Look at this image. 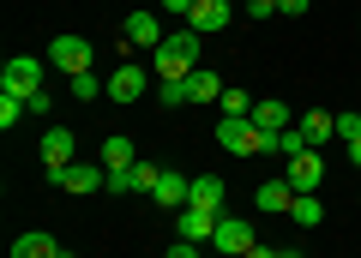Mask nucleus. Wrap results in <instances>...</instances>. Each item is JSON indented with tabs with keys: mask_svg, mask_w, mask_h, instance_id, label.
I'll list each match as a JSON object with an SVG mask.
<instances>
[{
	"mask_svg": "<svg viewBox=\"0 0 361 258\" xmlns=\"http://www.w3.org/2000/svg\"><path fill=\"white\" fill-rule=\"evenodd\" d=\"M217 144L229 156H259V150H277V132H259L253 115H223L217 120Z\"/></svg>",
	"mask_w": 361,
	"mask_h": 258,
	"instance_id": "f257e3e1",
	"label": "nucleus"
},
{
	"mask_svg": "<svg viewBox=\"0 0 361 258\" xmlns=\"http://www.w3.org/2000/svg\"><path fill=\"white\" fill-rule=\"evenodd\" d=\"M0 91H6V96H25V103H30V96L42 91V60H37V54H13V60L0 66Z\"/></svg>",
	"mask_w": 361,
	"mask_h": 258,
	"instance_id": "f03ea898",
	"label": "nucleus"
},
{
	"mask_svg": "<svg viewBox=\"0 0 361 258\" xmlns=\"http://www.w3.org/2000/svg\"><path fill=\"white\" fill-rule=\"evenodd\" d=\"M61 193H103V181H109V168L103 162H66L61 174H49Z\"/></svg>",
	"mask_w": 361,
	"mask_h": 258,
	"instance_id": "7ed1b4c3",
	"label": "nucleus"
},
{
	"mask_svg": "<svg viewBox=\"0 0 361 258\" xmlns=\"http://www.w3.org/2000/svg\"><path fill=\"white\" fill-rule=\"evenodd\" d=\"M211 246H217V252H229V258H247V252H253V222H241V217H217Z\"/></svg>",
	"mask_w": 361,
	"mask_h": 258,
	"instance_id": "20e7f679",
	"label": "nucleus"
},
{
	"mask_svg": "<svg viewBox=\"0 0 361 258\" xmlns=\"http://www.w3.org/2000/svg\"><path fill=\"white\" fill-rule=\"evenodd\" d=\"M49 60L61 66L66 78H78V72H90V42L85 37H54L49 42Z\"/></svg>",
	"mask_w": 361,
	"mask_h": 258,
	"instance_id": "39448f33",
	"label": "nucleus"
},
{
	"mask_svg": "<svg viewBox=\"0 0 361 258\" xmlns=\"http://www.w3.org/2000/svg\"><path fill=\"white\" fill-rule=\"evenodd\" d=\"M121 37H127L133 49H163V42H169V30L157 25V13H145V6H139V13H127V25H121Z\"/></svg>",
	"mask_w": 361,
	"mask_h": 258,
	"instance_id": "423d86ee",
	"label": "nucleus"
},
{
	"mask_svg": "<svg viewBox=\"0 0 361 258\" xmlns=\"http://www.w3.org/2000/svg\"><path fill=\"white\" fill-rule=\"evenodd\" d=\"M145 84H151V72H145V66H115V72H109V103H139L145 96Z\"/></svg>",
	"mask_w": 361,
	"mask_h": 258,
	"instance_id": "0eeeda50",
	"label": "nucleus"
},
{
	"mask_svg": "<svg viewBox=\"0 0 361 258\" xmlns=\"http://www.w3.org/2000/svg\"><path fill=\"white\" fill-rule=\"evenodd\" d=\"M295 193H319V181H325V162H319V150H301V156H289V174H283Z\"/></svg>",
	"mask_w": 361,
	"mask_h": 258,
	"instance_id": "6e6552de",
	"label": "nucleus"
},
{
	"mask_svg": "<svg viewBox=\"0 0 361 258\" xmlns=\"http://www.w3.org/2000/svg\"><path fill=\"white\" fill-rule=\"evenodd\" d=\"M235 18L229 0H193V13H187V30H199V37H211V30H223Z\"/></svg>",
	"mask_w": 361,
	"mask_h": 258,
	"instance_id": "1a4fd4ad",
	"label": "nucleus"
},
{
	"mask_svg": "<svg viewBox=\"0 0 361 258\" xmlns=\"http://www.w3.org/2000/svg\"><path fill=\"white\" fill-rule=\"evenodd\" d=\"M217 217H223V210H199V205H187V210L175 217V234L199 246V240H211V234H217Z\"/></svg>",
	"mask_w": 361,
	"mask_h": 258,
	"instance_id": "9d476101",
	"label": "nucleus"
},
{
	"mask_svg": "<svg viewBox=\"0 0 361 258\" xmlns=\"http://www.w3.org/2000/svg\"><path fill=\"white\" fill-rule=\"evenodd\" d=\"M187 193H193V181H187V174H175V168H163V174H157V186H151V198L163 210H187Z\"/></svg>",
	"mask_w": 361,
	"mask_h": 258,
	"instance_id": "9b49d317",
	"label": "nucleus"
},
{
	"mask_svg": "<svg viewBox=\"0 0 361 258\" xmlns=\"http://www.w3.org/2000/svg\"><path fill=\"white\" fill-rule=\"evenodd\" d=\"M253 205L265 210V217H289V205H295V186H289V181H265V186L253 193Z\"/></svg>",
	"mask_w": 361,
	"mask_h": 258,
	"instance_id": "f8f14e48",
	"label": "nucleus"
},
{
	"mask_svg": "<svg viewBox=\"0 0 361 258\" xmlns=\"http://www.w3.org/2000/svg\"><path fill=\"white\" fill-rule=\"evenodd\" d=\"M42 162H49V174H61V168L73 162V132H66V127L42 132Z\"/></svg>",
	"mask_w": 361,
	"mask_h": 258,
	"instance_id": "ddd939ff",
	"label": "nucleus"
},
{
	"mask_svg": "<svg viewBox=\"0 0 361 258\" xmlns=\"http://www.w3.org/2000/svg\"><path fill=\"white\" fill-rule=\"evenodd\" d=\"M66 246L54 240V234H42V228H30V234H18L13 240V258H61Z\"/></svg>",
	"mask_w": 361,
	"mask_h": 258,
	"instance_id": "4468645a",
	"label": "nucleus"
},
{
	"mask_svg": "<svg viewBox=\"0 0 361 258\" xmlns=\"http://www.w3.org/2000/svg\"><path fill=\"white\" fill-rule=\"evenodd\" d=\"M187 72H199V66L187 60L180 49H169V42H163V49H157V84H180Z\"/></svg>",
	"mask_w": 361,
	"mask_h": 258,
	"instance_id": "2eb2a0df",
	"label": "nucleus"
},
{
	"mask_svg": "<svg viewBox=\"0 0 361 258\" xmlns=\"http://www.w3.org/2000/svg\"><path fill=\"white\" fill-rule=\"evenodd\" d=\"M223 91H229V84H223V78L211 72V66H199V72H187V103H217Z\"/></svg>",
	"mask_w": 361,
	"mask_h": 258,
	"instance_id": "dca6fc26",
	"label": "nucleus"
},
{
	"mask_svg": "<svg viewBox=\"0 0 361 258\" xmlns=\"http://www.w3.org/2000/svg\"><path fill=\"white\" fill-rule=\"evenodd\" d=\"M253 127H259V132H283V127H289V103H283V96L253 103Z\"/></svg>",
	"mask_w": 361,
	"mask_h": 258,
	"instance_id": "f3484780",
	"label": "nucleus"
},
{
	"mask_svg": "<svg viewBox=\"0 0 361 258\" xmlns=\"http://www.w3.org/2000/svg\"><path fill=\"white\" fill-rule=\"evenodd\" d=\"M301 132H307V144L319 150L325 138H337V115H325V108H313V115H301Z\"/></svg>",
	"mask_w": 361,
	"mask_h": 258,
	"instance_id": "a211bd4d",
	"label": "nucleus"
},
{
	"mask_svg": "<svg viewBox=\"0 0 361 258\" xmlns=\"http://www.w3.org/2000/svg\"><path fill=\"white\" fill-rule=\"evenodd\" d=\"M187 205H199V210H223V181H217V174H199L193 193H187Z\"/></svg>",
	"mask_w": 361,
	"mask_h": 258,
	"instance_id": "6ab92c4d",
	"label": "nucleus"
},
{
	"mask_svg": "<svg viewBox=\"0 0 361 258\" xmlns=\"http://www.w3.org/2000/svg\"><path fill=\"white\" fill-rule=\"evenodd\" d=\"M289 222H295V228H319L325 222V205L313 193H295V205H289Z\"/></svg>",
	"mask_w": 361,
	"mask_h": 258,
	"instance_id": "aec40b11",
	"label": "nucleus"
},
{
	"mask_svg": "<svg viewBox=\"0 0 361 258\" xmlns=\"http://www.w3.org/2000/svg\"><path fill=\"white\" fill-rule=\"evenodd\" d=\"M139 156H133V138H121V132H103V168H133Z\"/></svg>",
	"mask_w": 361,
	"mask_h": 258,
	"instance_id": "412c9836",
	"label": "nucleus"
},
{
	"mask_svg": "<svg viewBox=\"0 0 361 258\" xmlns=\"http://www.w3.org/2000/svg\"><path fill=\"white\" fill-rule=\"evenodd\" d=\"M103 91H109V84H103L97 72H78V78H73V96H78V103H97Z\"/></svg>",
	"mask_w": 361,
	"mask_h": 258,
	"instance_id": "4be33fe9",
	"label": "nucleus"
},
{
	"mask_svg": "<svg viewBox=\"0 0 361 258\" xmlns=\"http://www.w3.org/2000/svg\"><path fill=\"white\" fill-rule=\"evenodd\" d=\"M217 103H223V115H253V96H247L241 84H229V91H223Z\"/></svg>",
	"mask_w": 361,
	"mask_h": 258,
	"instance_id": "5701e85b",
	"label": "nucleus"
},
{
	"mask_svg": "<svg viewBox=\"0 0 361 258\" xmlns=\"http://www.w3.org/2000/svg\"><path fill=\"white\" fill-rule=\"evenodd\" d=\"M277 150H283V156H301V150H313V144H307V132H301V127H283V132H277Z\"/></svg>",
	"mask_w": 361,
	"mask_h": 258,
	"instance_id": "b1692460",
	"label": "nucleus"
},
{
	"mask_svg": "<svg viewBox=\"0 0 361 258\" xmlns=\"http://www.w3.org/2000/svg\"><path fill=\"white\" fill-rule=\"evenodd\" d=\"M25 115H30V108H25V96H0V127H6V132H13Z\"/></svg>",
	"mask_w": 361,
	"mask_h": 258,
	"instance_id": "393cba45",
	"label": "nucleus"
},
{
	"mask_svg": "<svg viewBox=\"0 0 361 258\" xmlns=\"http://www.w3.org/2000/svg\"><path fill=\"white\" fill-rule=\"evenodd\" d=\"M103 193H139V186H133V168H109V181H103Z\"/></svg>",
	"mask_w": 361,
	"mask_h": 258,
	"instance_id": "a878e982",
	"label": "nucleus"
},
{
	"mask_svg": "<svg viewBox=\"0 0 361 258\" xmlns=\"http://www.w3.org/2000/svg\"><path fill=\"white\" fill-rule=\"evenodd\" d=\"M157 103H163V108H180V103H187V78H180V84H157Z\"/></svg>",
	"mask_w": 361,
	"mask_h": 258,
	"instance_id": "bb28decb",
	"label": "nucleus"
},
{
	"mask_svg": "<svg viewBox=\"0 0 361 258\" xmlns=\"http://www.w3.org/2000/svg\"><path fill=\"white\" fill-rule=\"evenodd\" d=\"M157 174H163L157 162H133V186H139V193H151V186H157Z\"/></svg>",
	"mask_w": 361,
	"mask_h": 258,
	"instance_id": "cd10ccee",
	"label": "nucleus"
},
{
	"mask_svg": "<svg viewBox=\"0 0 361 258\" xmlns=\"http://www.w3.org/2000/svg\"><path fill=\"white\" fill-rule=\"evenodd\" d=\"M337 138H361V108H349V115H337Z\"/></svg>",
	"mask_w": 361,
	"mask_h": 258,
	"instance_id": "c85d7f7f",
	"label": "nucleus"
},
{
	"mask_svg": "<svg viewBox=\"0 0 361 258\" xmlns=\"http://www.w3.org/2000/svg\"><path fill=\"white\" fill-rule=\"evenodd\" d=\"M25 108H30V115H37V120H49V108H54V96H49V91H37V96H30V103H25Z\"/></svg>",
	"mask_w": 361,
	"mask_h": 258,
	"instance_id": "c756f323",
	"label": "nucleus"
},
{
	"mask_svg": "<svg viewBox=\"0 0 361 258\" xmlns=\"http://www.w3.org/2000/svg\"><path fill=\"white\" fill-rule=\"evenodd\" d=\"M277 13V0H247V18H271Z\"/></svg>",
	"mask_w": 361,
	"mask_h": 258,
	"instance_id": "7c9ffc66",
	"label": "nucleus"
},
{
	"mask_svg": "<svg viewBox=\"0 0 361 258\" xmlns=\"http://www.w3.org/2000/svg\"><path fill=\"white\" fill-rule=\"evenodd\" d=\"M163 258H199V246H193V240H175V246H169Z\"/></svg>",
	"mask_w": 361,
	"mask_h": 258,
	"instance_id": "2f4dec72",
	"label": "nucleus"
},
{
	"mask_svg": "<svg viewBox=\"0 0 361 258\" xmlns=\"http://www.w3.org/2000/svg\"><path fill=\"white\" fill-rule=\"evenodd\" d=\"M307 6H313V0H277V13H289V18H301Z\"/></svg>",
	"mask_w": 361,
	"mask_h": 258,
	"instance_id": "473e14b6",
	"label": "nucleus"
},
{
	"mask_svg": "<svg viewBox=\"0 0 361 258\" xmlns=\"http://www.w3.org/2000/svg\"><path fill=\"white\" fill-rule=\"evenodd\" d=\"M163 13H180V18H187V13H193V0H163Z\"/></svg>",
	"mask_w": 361,
	"mask_h": 258,
	"instance_id": "72a5a7b5",
	"label": "nucleus"
},
{
	"mask_svg": "<svg viewBox=\"0 0 361 258\" xmlns=\"http://www.w3.org/2000/svg\"><path fill=\"white\" fill-rule=\"evenodd\" d=\"M349 162H355V168H361V138H349Z\"/></svg>",
	"mask_w": 361,
	"mask_h": 258,
	"instance_id": "f704fd0d",
	"label": "nucleus"
},
{
	"mask_svg": "<svg viewBox=\"0 0 361 258\" xmlns=\"http://www.w3.org/2000/svg\"><path fill=\"white\" fill-rule=\"evenodd\" d=\"M247 258H283V252H271V246H253V252H247Z\"/></svg>",
	"mask_w": 361,
	"mask_h": 258,
	"instance_id": "c9c22d12",
	"label": "nucleus"
},
{
	"mask_svg": "<svg viewBox=\"0 0 361 258\" xmlns=\"http://www.w3.org/2000/svg\"><path fill=\"white\" fill-rule=\"evenodd\" d=\"M283 258H301V252H283Z\"/></svg>",
	"mask_w": 361,
	"mask_h": 258,
	"instance_id": "e433bc0d",
	"label": "nucleus"
},
{
	"mask_svg": "<svg viewBox=\"0 0 361 258\" xmlns=\"http://www.w3.org/2000/svg\"><path fill=\"white\" fill-rule=\"evenodd\" d=\"M61 258H73V252H61Z\"/></svg>",
	"mask_w": 361,
	"mask_h": 258,
	"instance_id": "4c0bfd02",
	"label": "nucleus"
}]
</instances>
